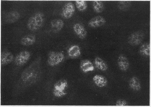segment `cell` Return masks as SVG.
I'll use <instances>...</instances> for the list:
<instances>
[{
	"instance_id": "obj_12",
	"label": "cell",
	"mask_w": 151,
	"mask_h": 107,
	"mask_svg": "<svg viewBox=\"0 0 151 107\" xmlns=\"http://www.w3.org/2000/svg\"><path fill=\"white\" fill-rule=\"evenodd\" d=\"M64 25V22L60 19H53L50 23L51 28L55 33L60 31L63 28Z\"/></svg>"
},
{
	"instance_id": "obj_14",
	"label": "cell",
	"mask_w": 151,
	"mask_h": 107,
	"mask_svg": "<svg viewBox=\"0 0 151 107\" xmlns=\"http://www.w3.org/2000/svg\"><path fill=\"white\" fill-rule=\"evenodd\" d=\"M36 41L35 35L32 34L27 35L21 39V44L24 46H29L34 44Z\"/></svg>"
},
{
	"instance_id": "obj_18",
	"label": "cell",
	"mask_w": 151,
	"mask_h": 107,
	"mask_svg": "<svg viewBox=\"0 0 151 107\" xmlns=\"http://www.w3.org/2000/svg\"><path fill=\"white\" fill-rule=\"evenodd\" d=\"M94 63L96 68L102 71H106L108 69V66L106 62L100 57H96L94 59Z\"/></svg>"
},
{
	"instance_id": "obj_8",
	"label": "cell",
	"mask_w": 151,
	"mask_h": 107,
	"mask_svg": "<svg viewBox=\"0 0 151 107\" xmlns=\"http://www.w3.org/2000/svg\"><path fill=\"white\" fill-rule=\"evenodd\" d=\"M20 14L17 11L8 12L4 17V22L7 23H13L17 22L20 18Z\"/></svg>"
},
{
	"instance_id": "obj_5",
	"label": "cell",
	"mask_w": 151,
	"mask_h": 107,
	"mask_svg": "<svg viewBox=\"0 0 151 107\" xmlns=\"http://www.w3.org/2000/svg\"><path fill=\"white\" fill-rule=\"evenodd\" d=\"M31 56V54L29 51H21L15 57L14 59L15 64L18 66H23L29 60Z\"/></svg>"
},
{
	"instance_id": "obj_22",
	"label": "cell",
	"mask_w": 151,
	"mask_h": 107,
	"mask_svg": "<svg viewBox=\"0 0 151 107\" xmlns=\"http://www.w3.org/2000/svg\"><path fill=\"white\" fill-rule=\"evenodd\" d=\"M132 5V2L129 1H118L117 6L118 8L122 11L128 10Z\"/></svg>"
},
{
	"instance_id": "obj_7",
	"label": "cell",
	"mask_w": 151,
	"mask_h": 107,
	"mask_svg": "<svg viewBox=\"0 0 151 107\" xmlns=\"http://www.w3.org/2000/svg\"><path fill=\"white\" fill-rule=\"evenodd\" d=\"M105 18L101 16L98 15L90 20L88 23V26L93 28L101 27L105 24Z\"/></svg>"
},
{
	"instance_id": "obj_13",
	"label": "cell",
	"mask_w": 151,
	"mask_h": 107,
	"mask_svg": "<svg viewBox=\"0 0 151 107\" xmlns=\"http://www.w3.org/2000/svg\"><path fill=\"white\" fill-rule=\"evenodd\" d=\"M93 80L95 85L99 87H104L108 84L106 78L100 74L95 75L93 78Z\"/></svg>"
},
{
	"instance_id": "obj_1",
	"label": "cell",
	"mask_w": 151,
	"mask_h": 107,
	"mask_svg": "<svg viewBox=\"0 0 151 107\" xmlns=\"http://www.w3.org/2000/svg\"><path fill=\"white\" fill-rule=\"evenodd\" d=\"M41 58L38 57L22 73L21 79L24 84L30 86L38 81L41 72Z\"/></svg>"
},
{
	"instance_id": "obj_2",
	"label": "cell",
	"mask_w": 151,
	"mask_h": 107,
	"mask_svg": "<svg viewBox=\"0 0 151 107\" xmlns=\"http://www.w3.org/2000/svg\"><path fill=\"white\" fill-rule=\"evenodd\" d=\"M45 21V14L42 12H37L29 18L27 23V28L31 31L38 30L42 28Z\"/></svg>"
},
{
	"instance_id": "obj_17",
	"label": "cell",
	"mask_w": 151,
	"mask_h": 107,
	"mask_svg": "<svg viewBox=\"0 0 151 107\" xmlns=\"http://www.w3.org/2000/svg\"><path fill=\"white\" fill-rule=\"evenodd\" d=\"M68 54L71 58H75L79 57L81 55L80 47L77 45L71 46L68 50Z\"/></svg>"
},
{
	"instance_id": "obj_4",
	"label": "cell",
	"mask_w": 151,
	"mask_h": 107,
	"mask_svg": "<svg viewBox=\"0 0 151 107\" xmlns=\"http://www.w3.org/2000/svg\"><path fill=\"white\" fill-rule=\"evenodd\" d=\"M145 35L144 33L142 31H135L129 35L128 39V43L131 46H138L144 40Z\"/></svg>"
},
{
	"instance_id": "obj_25",
	"label": "cell",
	"mask_w": 151,
	"mask_h": 107,
	"mask_svg": "<svg viewBox=\"0 0 151 107\" xmlns=\"http://www.w3.org/2000/svg\"><path fill=\"white\" fill-rule=\"evenodd\" d=\"M128 105V102L123 99H119L116 102V106H126Z\"/></svg>"
},
{
	"instance_id": "obj_9",
	"label": "cell",
	"mask_w": 151,
	"mask_h": 107,
	"mask_svg": "<svg viewBox=\"0 0 151 107\" xmlns=\"http://www.w3.org/2000/svg\"><path fill=\"white\" fill-rule=\"evenodd\" d=\"M14 59L13 54L9 51H4L1 52V66H5L10 64L13 61Z\"/></svg>"
},
{
	"instance_id": "obj_11",
	"label": "cell",
	"mask_w": 151,
	"mask_h": 107,
	"mask_svg": "<svg viewBox=\"0 0 151 107\" xmlns=\"http://www.w3.org/2000/svg\"><path fill=\"white\" fill-rule=\"evenodd\" d=\"M74 32L77 36L81 39L85 38L87 36V32L84 26L80 23L75 24L73 26Z\"/></svg>"
},
{
	"instance_id": "obj_6",
	"label": "cell",
	"mask_w": 151,
	"mask_h": 107,
	"mask_svg": "<svg viewBox=\"0 0 151 107\" xmlns=\"http://www.w3.org/2000/svg\"><path fill=\"white\" fill-rule=\"evenodd\" d=\"M75 11V7L74 4L68 2L66 3L63 7L62 15L63 18L69 19L73 16Z\"/></svg>"
},
{
	"instance_id": "obj_19",
	"label": "cell",
	"mask_w": 151,
	"mask_h": 107,
	"mask_svg": "<svg viewBox=\"0 0 151 107\" xmlns=\"http://www.w3.org/2000/svg\"><path fill=\"white\" fill-rule=\"evenodd\" d=\"M139 51L142 56L149 57L150 55V43L146 42L143 43L140 47Z\"/></svg>"
},
{
	"instance_id": "obj_3",
	"label": "cell",
	"mask_w": 151,
	"mask_h": 107,
	"mask_svg": "<svg viewBox=\"0 0 151 107\" xmlns=\"http://www.w3.org/2000/svg\"><path fill=\"white\" fill-rule=\"evenodd\" d=\"M65 55L61 52L59 51H50L47 57V63L50 66H57L64 60Z\"/></svg>"
},
{
	"instance_id": "obj_15",
	"label": "cell",
	"mask_w": 151,
	"mask_h": 107,
	"mask_svg": "<svg viewBox=\"0 0 151 107\" xmlns=\"http://www.w3.org/2000/svg\"><path fill=\"white\" fill-rule=\"evenodd\" d=\"M129 86L131 89L136 92L140 90L142 88L141 82L139 79L136 77H133L130 79Z\"/></svg>"
},
{
	"instance_id": "obj_24",
	"label": "cell",
	"mask_w": 151,
	"mask_h": 107,
	"mask_svg": "<svg viewBox=\"0 0 151 107\" xmlns=\"http://www.w3.org/2000/svg\"><path fill=\"white\" fill-rule=\"evenodd\" d=\"M54 95L58 98L64 97L67 93L65 91H62L54 89L53 92Z\"/></svg>"
},
{
	"instance_id": "obj_10",
	"label": "cell",
	"mask_w": 151,
	"mask_h": 107,
	"mask_svg": "<svg viewBox=\"0 0 151 107\" xmlns=\"http://www.w3.org/2000/svg\"><path fill=\"white\" fill-rule=\"evenodd\" d=\"M117 63L119 69L123 71H126L129 68V62L128 58L124 54L119 55L118 60Z\"/></svg>"
},
{
	"instance_id": "obj_16",
	"label": "cell",
	"mask_w": 151,
	"mask_h": 107,
	"mask_svg": "<svg viewBox=\"0 0 151 107\" xmlns=\"http://www.w3.org/2000/svg\"><path fill=\"white\" fill-rule=\"evenodd\" d=\"M80 68L83 72L85 73L92 71L94 70V67L93 63L88 59H85L81 61Z\"/></svg>"
},
{
	"instance_id": "obj_20",
	"label": "cell",
	"mask_w": 151,
	"mask_h": 107,
	"mask_svg": "<svg viewBox=\"0 0 151 107\" xmlns=\"http://www.w3.org/2000/svg\"><path fill=\"white\" fill-rule=\"evenodd\" d=\"M92 6L94 11L96 13H102L105 9L104 3L102 1H94L93 2Z\"/></svg>"
},
{
	"instance_id": "obj_21",
	"label": "cell",
	"mask_w": 151,
	"mask_h": 107,
	"mask_svg": "<svg viewBox=\"0 0 151 107\" xmlns=\"http://www.w3.org/2000/svg\"><path fill=\"white\" fill-rule=\"evenodd\" d=\"M68 84L65 79H61L56 82L54 85V89L62 91H65L67 89Z\"/></svg>"
},
{
	"instance_id": "obj_23",
	"label": "cell",
	"mask_w": 151,
	"mask_h": 107,
	"mask_svg": "<svg viewBox=\"0 0 151 107\" xmlns=\"http://www.w3.org/2000/svg\"><path fill=\"white\" fill-rule=\"evenodd\" d=\"M75 4L78 9L81 12L85 11L88 7V4L86 1H75Z\"/></svg>"
}]
</instances>
